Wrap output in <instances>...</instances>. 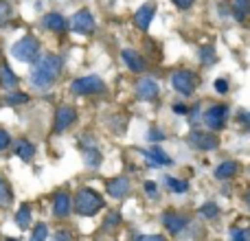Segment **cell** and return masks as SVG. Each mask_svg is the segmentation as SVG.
Instances as JSON below:
<instances>
[{"label":"cell","instance_id":"cell-8","mask_svg":"<svg viewBox=\"0 0 250 241\" xmlns=\"http://www.w3.org/2000/svg\"><path fill=\"white\" fill-rule=\"evenodd\" d=\"M189 142H191V147L198 151H213V149H217V145H220V141H217L213 134L198 132V129L189 134Z\"/></svg>","mask_w":250,"mask_h":241},{"label":"cell","instance_id":"cell-24","mask_svg":"<svg viewBox=\"0 0 250 241\" xmlns=\"http://www.w3.org/2000/svg\"><path fill=\"white\" fill-rule=\"evenodd\" d=\"M233 13L237 20H246L250 16V0H233Z\"/></svg>","mask_w":250,"mask_h":241},{"label":"cell","instance_id":"cell-27","mask_svg":"<svg viewBox=\"0 0 250 241\" xmlns=\"http://www.w3.org/2000/svg\"><path fill=\"white\" fill-rule=\"evenodd\" d=\"M29 241H48V228L46 224H38L31 230V239Z\"/></svg>","mask_w":250,"mask_h":241},{"label":"cell","instance_id":"cell-13","mask_svg":"<svg viewBox=\"0 0 250 241\" xmlns=\"http://www.w3.org/2000/svg\"><path fill=\"white\" fill-rule=\"evenodd\" d=\"M163 224L167 226V230L171 235H178V233H182V230L187 228V224H189V220L187 217H182L180 213H165L163 215Z\"/></svg>","mask_w":250,"mask_h":241},{"label":"cell","instance_id":"cell-22","mask_svg":"<svg viewBox=\"0 0 250 241\" xmlns=\"http://www.w3.org/2000/svg\"><path fill=\"white\" fill-rule=\"evenodd\" d=\"M16 224H18V228H22V230H26L31 226V206L29 204H22L16 211Z\"/></svg>","mask_w":250,"mask_h":241},{"label":"cell","instance_id":"cell-26","mask_svg":"<svg viewBox=\"0 0 250 241\" xmlns=\"http://www.w3.org/2000/svg\"><path fill=\"white\" fill-rule=\"evenodd\" d=\"M13 195H11V186L4 178H0V208H7L11 204Z\"/></svg>","mask_w":250,"mask_h":241},{"label":"cell","instance_id":"cell-16","mask_svg":"<svg viewBox=\"0 0 250 241\" xmlns=\"http://www.w3.org/2000/svg\"><path fill=\"white\" fill-rule=\"evenodd\" d=\"M13 151H16V156L20 160L29 162V160H33V156H35V145L31 141H26V138H16V142H13Z\"/></svg>","mask_w":250,"mask_h":241},{"label":"cell","instance_id":"cell-37","mask_svg":"<svg viewBox=\"0 0 250 241\" xmlns=\"http://www.w3.org/2000/svg\"><path fill=\"white\" fill-rule=\"evenodd\" d=\"M119 221H121V215H119V213H112V215L105 220V228H112V226L119 224Z\"/></svg>","mask_w":250,"mask_h":241},{"label":"cell","instance_id":"cell-4","mask_svg":"<svg viewBox=\"0 0 250 241\" xmlns=\"http://www.w3.org/2000/svg\"><path fill=\"white\" fill-rule=\"evenodd\" d=\"M171 88L178 92V95L182 97H191L195 92V88H198V77H195L191 70H176V73H171Z\"/></svg>","mask_w":250,"mask_h":241},{"label":"cell","instance_id":"cell-3","mask_svg":"<svg viewBox=\"0 0 250 241\" xmlns=\"http://www.w3.org/2000/svg\"><path fill=\"white\" fill-rule=\"evenodd\" d=\"M11 55L18 61H24V64H35L40 60V40L33 35H24L22 40H18L11 46Z\"/></svg>","mask_w":250,"mask_h":241},{"label":"cell","instance_id":"cell-25","mask_svg":"<svg viewBox=\"0 0 250 241\" xmlns=\"http://www.w3.org/2000/svg\"><path fill=\"white\" fill-rule=\"evenodd\" d=\"M229 235H230V241H250V228L248 226H230V230H229Z\"/></svg>","mask_w":250,"mask_h":241},{"label":"cell","instance_id":"cell-18","mask_svg":"<svg viewBox=\"0 0 250 241\" xmlns=\"http://www.w3.org/2000/svg\"><path fill=\"white\" fill-rule=\"evenodd\" d=\"M44 26H46L48 31H53V33H62V31H66V26H68V22L64 20V16L57 11H51L44 16Z\"/></svg>","mask_w":250,"mask_h":241},{"label":"cell","instance_id":"cell-19","mask_svg":"<svg viewBox=\"0 0 250 241\" xmlns=\"http://www.w3.org/2000/svg\"><path fill=\"white\" fill-rule=\"evenodd\" d=\"M237 171H239L237 162L226 160V162H222V164H217V167H215V178H217V180H229V178H233Z\"/></svg>","mask_w":250,"mask_h":241},{"label":"cell","instance_id":"cell-43","mask_svg":"<svg viewBox=\"0 0 250 241\" xmlns=\"http://www.w3.org/2000/svg\"><path fill=\"white\" fill-rule=\"evenodd\" d=\"M7 241H18V239H7Z\"/></svg>","mask_w":250,"mask_h":241},{"label":"cell","instance_id":"cell-15","mask_svg":"<svg viewBox=\"0 0 250 241\" xmlns=\"http://www.w3.org/2000/svg\"><path fill=\"white\" fill-rule=\"evenodd\" d=\"M154 11H156L154 4H143V7L134 13V24H136L141 31H147L151 24V20H154Z\"/></svg>","mask_w":250,"mask_h":241},{"label":"cell","instance_id":"cell-11","mask_svg":"<svg viewBox=\"0 0 250 241\" xmlns=\"http://www.w3.org/2000/svg\"><path fill=\"white\" fill-rule=\"evenodd\" d=\"M70 213H73V200H70V195L66 193V191L55 193V198H53V215L64 220Z\"/></svg>","mask_w":250,"mask_h":241},{"label":"cell","instance_id":"cell-20","mask_svg":"<svg viewBox=\"0 0 250 241\" xmlns=\"http://www.w3.org/2000/svg\"><path fill=\"white\" fill-rule=\"evenodd\" d=\"M101 160H104V156H101V151L97 147H86L83 149V162H86V167L97 169L101 164Z\"/></svg>","mask_w":250,"mask_h":241},{"label":"cell","instance_id":"cell-42","mask_svg":"<svg viewBox=\"0 0 250 241\" xmlns=\"http://www.w3.org/2000/svg\"><path fill=\"white\" fill-rule=\"evenodd\" d=\"M246 202H248V206H250V189H248V195H246Z\"/></svg>","mask_w":250,"mask_h":241},{"label":"cell","instance_id":"cell-14","mask_svg":"<svg viewBox=\"0 0 250 241\" xmlns=\"http://www.w3.org/2000/svg\"><path fill=\"white\" fill-rule=\"evenodd\" d=\"M121 57H123V61H125V66H127L132 73H143V70L147 68V64H145V60H143L141 55H138L134 48H125V51H121Z\"/></svg>","mask_w":250,"mask_h":241},{"label":"cell","instance_id":"cell-41","mask_svg":"<svg viewBox=\"0 0 250 241\" xmlns=\"http://www.w3.org/2000/svg\"><path fill=\"white\" fill-rule=\"evenodd\" d=\"M239 120H242L244 125H248V127H250V112H239Z\"/></svg>","mask_w":250,"mask_h":241},{"label":"cell","instance_id":"cell-10","mask_svg":"<svg viewBox=\"0 0 250 241\" xmlns=\"http://www.w3.org/2000/svg\"><path fill=\"white\" fill-rule=\"evenodd\" d=\"M136 95L141 101H154V99H158V95H160V86L156 83V79L143 77V79H138V83H136Z\"/></svg>","mask_w":250,"mask_h":241},{"label":"cell","instance_id":"cell-17","mask_svg":"<svg viewBox=\"0 0 250 241\" xmlns=\"http://www.w3.org/2000/svg\"><path fill=\"white\" fill-rule=\"evenodd\" d=\"M18 83H20L18 75L13 73L7 64L0 66V88H2V90H7V92H13L18 88Z\"/></svg>","mask_w":250,"mask_h":241},{"label":"cell","instance_id":"cell-29","mask_svg":"<svg viewBox=\"0 0 250 241\" xmlns=\"http://www.w3.org/2000/svg\"><path fill=\"white\" fill-rule=\"evenodd\" d=\"M200 215L207 217V220H213V217L220 215V208H217V204L208 202V204H204V206H200Z\"/></svg>","mask_w":250,"mask_h":241},{"label":"cell","instance_id":"cell-39","mask_svg":"<svg viewBox=\"0 0 250 241\" xmlns=\"http://www.w3.org/2000/svg\"><path fill=\"white\" fill-rule=\"evenodd\" d=\"M176 7H180V9H189L191 4H193V0H171Z\"/></svg>","mask_w":250,"mask_h":241},{"label":"cell","instance_id":"cell-21","mask_svg":"<svg viewBox=\"0 0 250 241\" xmlns=\"http://www.w3.org/2000/svg\"><path fill=\"white\" fill-rule=\"evenodd\" d=\"M147 160H149L151 164H158V167H165V164H171V158H167V154H165L160 147H151L149 151H147Z\"/></svg>","mask_w":250,"mask_h":241},{"label":"cell","instance_id":"cell-23","mask_svg":"<svg viewBox=\"0 0 250 241\" xmlns=\"http://www.w3.org/2000/svg\"><path fill=\"white\" fill-rule=\"evenodd\" d=\"M165 184H167V189L171 191V193H187V191H189V182L178 180V178H171V176L165 178Z\"/></svg>","mask_w":250,"mask_h":241},{"label":"cell","instance_id":"cell-30","mask_svg":"<svg viewBox=\"0 0 250 241\" xmlns=\"http://www.w3.org/2000/svg\"><path fill=\"white\" fill-rule=\"evenodd\" d=\"M11 4L7 2V0H0V24H7L9 20H11Z\"/></svg>","mask_w":250,"mask_h":241},{"label":"cell","instance_id":"cell-7","mask_svg":"<svg viewBox=\"0 0 250 241\" xmlns=\"http://www.w3.org/2000/svg\"><path fill=\"white\" fill-rule=\"evenodd\" d=\"M97 22H95V16H92L88 9H79L73 18H70V29L75 33H82V35H90L95 31Z\"/></svg>","mask_w":250,"mask_h":241},{"label":"cell","instance_id":"cell-2","mask_svg":"<svg viewBox=\"0 0 250 241\" xmlns=\"http://www.w3.org/2000/svg\"><path fill=\"white\" fill-rule=\"evenodd\" d=\"M104 206H105L104 198H101L95 189H88V186H83V189L77 191L75 202H73V211L77 213V215H83V217L97 215Z\"/></svg>","mask_w":250,"mask_h":241},{"label":"cell","instance_id":"cell-1","mask_svg":"<svg viewBox=\"0 0 250 241\" xmlns=\"http://www.w3.org/2000/svg\"><path fill=\"white\" fill-rule=\"evenodd\" d=\"M64 70V60L60 55H44L31 68V86L35 90H48Z\"/></svg>","mask_w":250,"mask_h":241},{"label":"cell","instance_id":"cell-36","mask_svg":"<svg viewBox=\"0 0 250 241\" xmlns=\"http://www.w3.org/2000/svg\"><path fill=\"white\" fill-rule=\"evenodd\" d=\"M143 189H145V193L149 195V198H158V191H156V184L154 182H145V184H143Z\"/></svg>","mask_w":250,"mask_h":241},{"label":"cell","instance_id":"cell-28","mask_svg":"<svg viewBox=\"0 0 250 241\" xmlns=\"http://www.w3.org/2000/svg\"><path fill=\"white\" fill-rule=\"evenodd\" d=\"M7 103L9 105H24V103H29V95H24V92H9L7 95Z\"/></svg>","mask_w":250,"mask_h":241},{"label":"cell","instance_id":"cell-31","mask_svg":"<svg viewBox=\"0 0 250 241\" xmlns=\"http://www.w3.org/2000/svg\"><path fill=\"white\" fill-rule=\"evenodd\" d=\"M200 60H202V64H213L215 61V51L211 46L200 48Z\"/></svg>","mask_w":250,"mask_h":241},{"label":"cell","instance_id":"cell-5","mask_svg":"<svg viewBox=\"0 0 250 241\" xmlns=\"http://www.w3.org/2000/svg\"><path fill=\"white\" fill-rule=\"evenodd\" d=\"M70 90L75 95H82V97H88V95H99V92L105 90V83L101 81V77L97 75H88V77H79L73 81Z\"/></svg>","mask_w":250,"mask_h":241},{"label":"cell","instance_id":"cell-34","mask_svg":"<svg viewBox=\"0 0 250 241\" xmlns=\"http://www.w3.org/2000/svg\"><path fill=\"white\" fill-rule=\"evenodd\" d=\"M147 138H149V141L151 142H160V141H163V138H165V134L163 132H160V129H149V132H147Z\"/></svg>","mask_w":250,"mask_h":241},{"label":"cell","instance_id":"cell-40","mask_svg":"<svg viewBox=\"0 0 250 241\" xmlns=\"http://www.w3.org/2000/svg\"><path fill=\"white\" fill-rule=\"evenodd\" d=\"M173 112H176V114H187V112H189V108H187V105L176 103V105H173Z\"/></svg>","mask_w":250,"mask_h":241},{"label":"cell","instance_id":"cell-35","mask_svg":"<svg viewBox=\"0 0 250 241\" xmlns=\"http://www.w3.org/2000/svg\"><path fill=\"white\" fill-rule=\"evenodd\" d=\"M51 241H73V235L66 233V230H57V233L51 237Z\"/></svg>","mask_w":250,"mask_h":241},{"label":"cell","instance_id":"cell-33","mask_svg":"<svg viewBox=\"0 0 250 241\" xmlns=\"http://www.w3.org/2000/svg\"><path fill=\"white\" fill-rule=\"evenodd\" d=\"M213 88H215V92H220V95H226V92H229V81H226V79H215Z\"/></svg>","mask_w":250,"mask_h":241},{"label":"cell","instance_id":"cell-32","mask_svg":"<svg viewBox=\"0 0 250 241\" xmlns=\"http://www.w3.org/2000/svg\"><path fill=\"white\" fill-rule=\"evenodd\" d=\"M9 145H11V136H9V132L7 129H0V151H4Z\"/></svg>","mask_w":250,"mask_h":241},{"label":"cell","instance_id":"cell-6","mask_svg":"<svg viewBox=\"0 0 250 241\" xmlns=\"http://www.w3.org/2000/svg\"><path fill=\"white\" fill-rule=\"evenodd\" d=\"M226 120H229V105H224V103L211 105V108L204 112V125H207L208 129H213V132L224 127Z\"/></svg>","mask_w":250,"mask_h":241},{"label":"cell","instance_id":"cell-38","mask_svg":"<svg viewBox=\"0 0 250 241\" xmlns=\"http://www.w3.org/2000/svg\"><path fill=\"white\" fill-rule=\"evenodd\" d=\"M136 241H165L163 235H143V237H138Z\"/></svg>","mask_w":250,"mask_h":241},{"label":"cell","instance_id":"cell-12","mask_svg":"<svg viewBox=\"0 0 250 241\" xmlns=\"http://www.w3.org/2000/svg\"><path fill=\"white\" fill-rule=\"evenodd\" d=\"M105 191H108V195L112 200H123L125 195L132 191V184H129V180L125 176H119V178H112V180L105 184Z\"/></svg>","mask_w":250,"mask_h":241},{"label":"cell","instance_id":"cell-9","mask_svg":"<svg viewBox=\"0 0 250 241\" xmlns=\"http://www.w3.org/2000/svg\"><path fill=\"white\" fill-rule=\"evenodd\" d=\"M75 120H77V112H75V108H70V105H62V108L57 110V114H55L53 129H55L57 134H62V132H66L68 127H73Z\"/></svg>","mask_w":250,"mask_h":241}]
</instances>
